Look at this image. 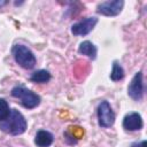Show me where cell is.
Wrapping results in <instances>:
<instances>
[{"mask_svg":"<svg viewBox=\"0 0 147 147\" xmlns=\"http://www.w3.org/2000/svg\"><path fill=\"white\" fill-rule=\"evenodd\" d=\"M144 83H142V74L141 72H137L131 83L129 84L127 87V94L136 101H139L142 99L144 96Z\"/></svg>","mask_w":147,"mask_h":147,"instance_id":"5b68a950","label":"cell"},{"mask_svg":"<svg viewBox=\"0 0 147 147\" xmlns=\"http://www.w3.org/2000/svg\"><path fill=\"white\" fill-rule=\"evenodd\" d=\"M53 140H54L53 134L48 131H45V130L38 131L36 137H34V144L38 147H48L52 145Z\"/></svg>","mask_w":147,"mask_h":147,"instance_id":"9c48e42d","label":"cell"},{"mask_svg":"<svg viewBox=\"0 0 147 147\" xmlns=\"http://www.w3.org/2000/svg\"><path fill=\"white\" fill-rule=\"evenodd\" d=\"M10 114V109L8 102L5 99H0V122L5 121Z\"/></svg>","mask_w":147,"mask_h":147,"instance_id":"4fadbf2b","label":"cell"},{"mask_svg":"<svg viewBox=\"0 0 147 147\" xmlns=\"http://www.w3.org/2000/svg\"><path fill=\"white\" fill-rule=\"evenodd\" d=\"M11 95L16 99L20 100V102L22 103L23 107L28 108V109H32L36 108L39 103H40V96L37 95L34 92H32L31 90L24 87L23 85H18L15 86L11 90Z\"/></svg>","mask_w":147,"mask_h":147,"instance_id":"7a4b0ae2","label":"cell"},{"mask_svg":"<svg viewBox=\"0 0 147 147\" xmlns=\"http://www.w3.org/2000/svg\"><path fill=\"white\" fill-rule=\"evenodd\" d=\"M132 147H146V141H142L141 144H134V145H132Z\"/></svg>","mask_w":147,"mask_h":147,"instance_id":"5bb4252c","label":"cell"},{"mask_svg":"<svg viewBox=\"0 0 147 147\" xmlns=\"http://www.w3.org/2000/svg\"><path fill=\"white\" fill-rule=\"evenodd\" d=\"M78 52L80 53V54H83V55H86V56H88L90 59H95L96 57V47L91 42V41H88V40H86V41H83L80 45H79V47H78Z\"/></svg>","mask_w":147,"mask_h":147,"instance_id":"30bf717a","label":"cell"},{"mask_svg":"<svg viewBox=\"0 0 147 147\" xmlns=\"http://www.w3.org/2000/svg\"><path fill=\"white\" fill-rule=\"evenodd\" d=\"M96 23H98L96 17H86L85 20L74 24L71 26V32L75 36H86L94 29Z\"/></svg>","mask_w":147,"mask_h":147,"instance_id":"52a82bcc","label":"cell"},{"mask_svg":"<svg viewBox=\"0 0 147 147\" xmlns=\"http://www.w3.org/2000/svg\"><path fill=\"white\" fill-rule=\"evenodd\" d=\"M123 127L127 131H137L142 127V118L138 113H130L123 119Z\"/></svg>","mask_w":147,"mask_h":147,"instance_id":"ba28073f","label":"cell"},{"mask_svg":"<svg viewBox=\"0 0 147 147\" xmlns=\"http://www.w3.org/2000/svg\"><path fill=\"white\" fill-rule=\"evenodd\" d=\"M124 6V1L123 0H114V1H105L101 2L98 8L96 11L101 15L105 16H116L121 13L122 8Z\"/></svg>","mask_w":147,"mask_h":147,"instance_id":"8992f818","label":"cell"},{"mask_svg":"<svg viewBox=\"0 0 147 147\" xmlns=\"http://www.w3.org/2000/svg\"><path fill=\"white\" fill-rule=\"evenodd\" d=\"M13 56L16 61V63L24 68V69H32L36 65V56L31 52L30 48H28L24 45H15L11 48Z\"/></svg>","mask_w":147,"mask_h":147,"instance_id":"3957f363","label":"cell"},{"mask_svg":"<svg viewBox=\"0 0 147 147\" xmlns=\"http://www.w3.org/2000/svg\"><path fill=\"white\" fill-rule=\"evenodd\" d=\"M6 3V1H0V7L2 6V5H5Z\"/></svg>","mask_w":147,"mask_h":147,"instance_id":"9a60e30c","label":"cell"},{"mask_svg":"<svg viewBox=\"0 0 147 147\" xmlns=\"http://www.w3.org/2000/svg\"><path fill=\"white\" fill-rule=\"evenodd\" d=\"M26 127V119L17 109H11L9 116L5 121L0 122V130L11 136H18L24 133Z\"/></svg>","mask_w":147,"mask_h":147,"instance_id":"6da1fadb","label":"cell"},{"mask_svg":"<svg viewBox=\"0 0 147 147\" xmlns=\"http://www.w3.org/2000/svg\"><path fill=\"white\" fill-rule=\"evenodd\" d=\"M98 122L101 127H110L115 122V114L108 103L102 101L98 107Z\"/></svg>","mask_w":147,"mask_h":147,"instance_id":"277c9868","label":"cell"},{"mask_svg":"<svg viewBox=\"0 0 147 147\" xmlns=\"http://www.w3.org/2000/svg\"><path fill=\"white\" fill-rule=\"evenodd\" d=\"M123 77H124V69L117 61H115L113 63V70L110 74V78H111V80L117 82V80L123 79Z\"/></svg>","mask_w":147,"mask_h":147,"instance_id":"7c38bea8","label":"cell"},{"mask_svg":"<svg viewBox=\"0 0 147 147\" xmlns=\"http://www.w3.org/2000/svg\"><path fill=\"white\" fill-rule=\"evenodd\" d=\"M30 79L34 83H39V84H42V83H47L49 79H51V74L46 70H38V71H34Z\"/></svg>","mask_w":147,"mask_h":147,"instance_id":"8fae6325","label":"cell"}]
</instances>
